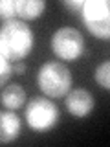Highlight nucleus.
Listing matches in <instances>:
<instances>
[{"mask_svg": "<svg viewBox=\"0 0 110 147\" xmlns=\"http://www.w3.org/2000/svg\"><path fill=\"white\" fill-rule=\"evenodd\" d=\"M17 15V4L15 0H2V4H0V17H2V20H11L13 17Z\"/></svg>", "mask_w": 110, "mask_h": 147, "instance_id": "obj_11", "label": "nucleus"}, {"mask_svg": "<svg viewBox=\"0 0 110 147\" xmlns=\"http://www.w3.org/2000/svg\"><path fill=\"white\" fill-rule=\"evenodd\" d=\"M0 98H2V105L7 110H17V109H22L26 105V92L17 83L4 86Z\"/></svg>", "mask_w": 110, "mask_h": 147, "instance_id": "obj_9", "label": "nucleus"}, {"mask_svg": "<svg viewBox=\"0 0 110 147\" xmlns=\"http://www.w3.org/2000/svg\"><path fill=\"white\" fill-rule=\"evenodd\" d=\"M13 64H11V61H7V59H2L0 61V83H2L4 86H6V83H7V79L13 76Z\"/></svg>", "mask_w": 110, "mask_h": 147, "instance_id": "obj_12", "label": "nucleus"}, {"mask_svg": "<svg viewBox=\"0 0 110 147\" xmlns=\"http://www.w3.org/2000/svg\"><path fill=\"white\" fill-rule=\"evenodd\" d=\"M94 79H95V83H97L99 86H103V88L110 90V61L101 63L99 66L95 68Z\"/></svg>", "mask_w": 110, "mask_h": 147, "instance_id": "obj_10", "label": "nucleus"}, {"mask_svg": "<svg viewBox=\"0 0 110 147\" xmlns=\"http://www.w3.org/2000/svg\"><path fill=\"white\" fill-rule=\"evenodd\" d=\"M26 123L35 132H46L59 121V109L48 98H31L24 110Z\"/></svg>", "mask_w": 110, "mask_h": 147, "instance_id": "obj_5", "label": "nucleus"}, {"mask_svg": "<svg viewBox=\"0 0 110 147\" xmlns=\"http://www.w3.org/2000/svg\"><path fill=\"white\" fill-rule=\"evenodd\" d=\"M50 46H52V52L59 59L72 63L77 61L85 53V37L75 28L62 26L59 30H55V33L50 39Z\"/></svg>", "mask_w": 110, "mask_h": 147, "instance_id": "obj_4", "label": "nucleus"}, {"mask_svg": "<svg viewBox=\"0 0 110 147\" xmlns=\"http://www.w3.org/2000/svg\"><path fill=\"white\" fill-rule=\"evenodd\" d=\"M13 70H15V74H24L26 72V64L22 61H17L15 64H13Z\"/></svg>", "mask_w": 110, "mask_h": 147, "instance_id": "obj_14", "label": "nucleus"}, {"mask_svg": "<svg viewBox=\"0 0 110 147\" xmlns=\"http://www.w3.org/2000/svg\"><path fill=\"white\" fill-rule=\"evenodd\" d=\"M95 107V99L86 88H73L66 96V109L75 118H86Z\"/></svg>", "mask_w": 110, "mask_h": 147, "instance_id": "obj_6", "label": "nucleus"}, {"mask_svg": "<svg viewBox=\"0 0 110 147\" xmlns=\"http://www.w3.org/2000/svg\"><path fill=\"white\" fill-rule=\"evenodd\" d=\"M33 31L28 22L11 18L0 30V55L11 63L22 61L33 48Z\"/></svg>", "mask_w": 110, "mask_h": 147, "instance_id": "obj_1", "label": "nucleus"}, {"mask_svg": "<svg viewBox=\"0 0 110 147\" xmlns=\"http://www.w3.org/2000/svg\"><path fill=\"white\" fill-rule=\"evenodd\" d=\"M37 86L48 98H66L72 90V72L64 63L48 61L37 74Z\"/></svg>", "mask_w": 110, "mask_h": 147, "instance_id": "obj_2", "label": "nucleus"}, {"mask_svg": "<svg viewBox=\"0 0 110 147\" xmlns=\"http://www.w3.org/2000/svg\"><path fill=\"white\" fill-rule=\"evenodd\" d=\"M17 4V17L20 20H37L46 9L44 0H15Z\"/></svg>", "mask_w": 110, "mask_h": 147, "instance_id": "obj_8", "label": "nucleus"}, {"mask_svg": "<svg viewBox=\"0 0 110 147\" xmlns=\"http://www.w3.org/2000/svg\"><path fill=\"white\" fill-rule=\"evenodd\" d=\"M79 18L94 37L110 39V0H85Z\"/></svg>", "mask_w": 110, "mask_h": 147, "instance_id": "obj_3", "label": "nucleus"}, {"mask_svg": "<svg viewBox=\"0 0 110 147\" xmlns=\"http://www.w3.org/2000/svg\"><path fill=\"white\" fill-rule=\"evenodd\" d=\"M22 129V121L13 110H4L0 114V142L9 144V142L17 140Z\"/></svg>", "mask_w": 110, "mask_h": 147, "instance_id": "obj_7", "label": "nucleus"}, {"mask_svg": "<svg viewBox=\"0 0 110 147\" xmlns=\"http://www.w3.org/2000/svg\"><path fill=\"white\" fill-rule=\"evenodd\" d=\"M62 6L72 9L73 13H77V15H81L82 11V6H85V0H62Z\"/></svg>", "mask_w": 110, "mask_h": 147, "instance_id": "obj_13", "label": "nucleus"}]
</instances>
